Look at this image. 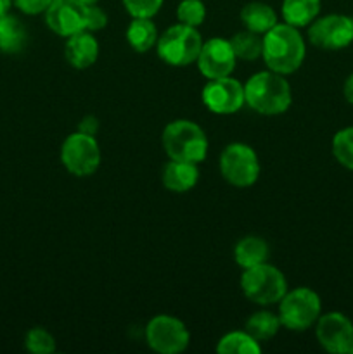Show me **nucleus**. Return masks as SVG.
<instances>
[{
    "label": "nucleus",
    "mask_w": 353,
    "mask_h": 354,
    "mask_svg": "<svg viewBox=\"0 0 353 354\" xmlns=\"http://www.w3.org/2000/svg\"><path fill=\"white\" fill-rule=\"evenodd\" d=\"M246 104L265 116H275L289 109L293 102L291 85L284 75L275 71H260L244 85Z\"/></svg>",
    "instance_id": "2"
},
{
    "label": "nucleus",
    "mask_w": 353,
    "mask_h": 354,
    "mask_svg": "<svg viewBox=\"0 0 353 354\" xmlns=\"http://www.w3.org/2000/svg\"><path fill=\"white\" fill-rule=\"evenodd\" d=\"M163 149L170 159L199 165L208 156V137L203 128L189 120L172 121L161 135Z\"/></svg>",
    "instance_id": "3"
},
{
    "label": "nucleus",
    "mask_w": 353,
    "mask_h": 354,
    "mask_svg": "<svg viewBox=\"0 0 353 354\" xmlns=\"http://www.w3.org/2000/svg\"><path fill=\"white\" fill-rule=\"evenodd\" d=\"M332 156L339 165L353 171V127L343 128L332 137Z\"/></svg>",
    "instance_id": "25"
},
{
    "label": "nucleus",
    "mask_w": 353,
    "mask_h": 354,
    "mask_svg": "<svg viewBox=\"0 0 353 354\" xmlns=\"http://www.w3.org/2000/svg\"><path fill=\"white\" fill-rule=\"evenodd\" d=\"M107 24V14L99 6L87 7V31H99Z\"/></svg>",
    "instance_id": "29"
},
{
    "label": "nucleus",
    "mask_w": 353,
    "mask_h": 354,
    "mask_svg": "<svg viewBox=\"0 0 353 354\" xmlns=\"http://www.w3.org/2000/svg\"><path fill=\"white\" fill-rule=\"evenodd\" d=\"M87 7L80 0H52L44 12L45 23L55 35L68 38L87 30Z\"/></svg>",
    "instance_id": "14"
},
{
    "label": "nucleus",
    "mask_w": 353,
    "mask_h": 354,
    "mask_svg": "<svg viewBox=\"0 0 353 354\" xmlns=\"http://www.w3.org/2000/svg\"><path fill=\"white\" fill-rule=\"evenodd\" d=\"M24 348L33 354H51L55 351V339L45 328L33 327L26 332Z\"/></svg>",
    "instance_id": "26"
},
{
    "label": "nucleus",
    "mask_w": 353,
    "mask_h": 354,
    "mask_svg": "<svg viewBox=\"0 0 353 354\" xmlns=\"http://www.w3.org/2000/svg\"><path fill=\"white\" fill-rule=\"evenodd\" d=\"M97 130H99V120L96 116H85L78 124V131L87 135H93L96 137Z\"/></svg>",
    "instance_id": "31"
},
{
    "label": "nucleus",
    "mask_w": 353,
    "mask_h": 354,
    "mask_svg": "<svg viewBox=\"0 0 353 354\" xmlns=\"http://www.w3.org/2000/svg\"><path fill=\"white\" fill-rule=\"evenodd\" d=\"M307 55V45L300 33V28L277 23L272 30L263 35L262 57L270 71L279 75H291L301 68Z\"/></svg>",
    "instance_id": "1"
},
{
    "label": "nucleus",
    "mask_w": 353,
    "mask_h": 354,
    "mask_svg": "<svg viewBox=\"0 0 353 354\" xmlns=\"http://www.w3.org/2000/svg\"><path fill=\"white\" fill-rule=\"evenodd\" d=\"M10 6H12V0H0V16L9 12Z\"/></svg>",
    "instance_id": "33"
},
{
    "label": "nucleus",
    "mask_w": 353,
    "mask_h": 354,
    "mask_svg": "<svg viewBox=\"0 0 353 354\" xmlns=\"http://www.w3.org/2000/svg\"><path fill=\"white\" fill-rule=\"evenodd\" d=\"M343 95H345L346 102H350L353 106V73L346 78L345 85H343Z\"/></svg>",
    "instance_id": "32"
},
{
    "label": "nucleus",
    "mask_w": 353,
    "mask_h": 354,
    "mask_svg": "<svg viewBox=\"0 0 353 354\" xmlns=\"http://www.w3.org/2000/svg\"><path fill=\"white\" fill-rule=\"evenodd\" d=\"M282 327L279 315H273L272 311H256L246 322V332L256 341H269L279 332Z\"/></svg>",
    "instance_id": "22"
},
{
    "label": "nucleus",
    "mask_w": 353,
    "mask_h": 354,
    "mask_svg": "<svg viewBox=\"0 0 353 354\" xmlns=\"http://www.w3.org/2000/svg\"><path fill=\"white\" fill-rule=\"evenodd\" d=\"M241 290L251 303L269 306L282 299L287 292V280L279 268L262 263L244 270L241 275Z\"/></svg>",
    "instance_id": "5"
},
{
    "label": "nucleus",
    "mask_w": 353,
    "mask_h": 354,
    "mask_svg": "<svg viewBox=\"0 0 353 354\" xmlns=\"http://www.w3.org/2000/svg\"><path fill=\"white\" fill-rule=\"evenodd\" d=\"M220 173L230 185L246 189L260 176V161L255 149L242 142L228 144L220 156Z\"/></svg>",
    "instance_id": "7"
},
{
    "label": "nucleus",
    "mask_w": 353,
    "mask_h": 354,
    "mask_svg": "<svg viewBox=\"0 0 353 354\" xmlns=\"http://www.w3.org/2000/svg\"><path fill=\"white\" fill-rule=\"evenodd\" d=\"M158 30L149 17H134L127 28V41L135 52L144 54L158 44Z\"/></svg>",
    "instance_id": "21"
},
{
    "label": "nucleus",
    "mask_w": 353,
    "mask_h": 354,
    "mask_svg": "<svg viewBox=\"0 0 353 354\" xmlns=\"http://www.w3.org/2000/svg\"><path fill=\"white\" fill-rule=\"evenodd\" d=\"M12 3L21 12L28 14V16H37V14H44L48 9L52 0H12Z\"/></svg>",
    "instance_id": "30"
},
{
    "label": "nucleus",
    "mask_w": 353,
    "mask_h": 354,
    "mask_svg": "<svg viewBox=\"0 0 353 354\" xmlns=\"http://www.w3.org/2000/svg\"><path fill=\"white\" fill-rule=\"evenodd\" d=\"M230 44L237 59H242V61H255V59L262 57L263 35H258L249 30L239 31V33H235L232 37Z\"/></svg>",
    "instance_id": "24"
},
{
    "label": "nucleus",
    "mask_w": 353,
    "mask_h": 354,
    "mask_svg": "<svg viewBox=\"0 0 353 354\" xmlns=\"http://www.w3.org/2000/svg\"><path fill=\"white\" fill-rule=\"evenodd\" d=\"M80 2L85 3V6H96V3L99 2V0H80Z\"/></svg>",
    "instance_id": "34"
},
{
    "label": "nucleus",
    "mask_w": 353,
    "mask_h": 354,
    "mask_svg": "<svg viewBox=\"0 0 353 354\" xmlns=\"http://www.w3.org/2000/svg\"><path fill=\"white\" fill-rule=\"evenodd\" d=\"M322 313L320 297L308 287H298L284 294L279 301V318L282 327L294 332L308 330L317 324Z\"/></svg>",
    "instance_id": "6"
},
{
    "label": "nucleus",
    "mask_w": 353,
    "mask_h": 354,
    "mask_svg": "<svg viewBox=\"0 0 353 354\" xmlns=\"http://www.w3.org/2000/svg\"><path fill=\"white\" fill-rule=\"evenodd\" d=\"M201 47H203V38L197 28L182 23L170 26L156 44L159 59L175 68H183L190 62H196Z\"/></svg>",
    "instance_id": "4"
},
{
    "label": "nucleus",
    "mask_w": 353,
    "mask_h": 354,
    "mask_svg": "<svg viewBox=\"0 0 353 354\" xmlns=\"http://www.w3.org/2000/svg\"><path fill=\"white\" fill-rule=\"evenodd\" d=\"M241 23L246 30L265 35L277 24V14L269 3L249 2L241 9Z\"/></svg>",
    "instance_id": "19"
},
{
    "label": "nucleus",
    "mask_w": 353,
    "mask_h": 354,
    "mask_svg": "<svg viewBox=\"0 0 353 354\" xmlns=\"http://www.w3.org/2000/svg\"><path fill=\"white\" fill-rule=\"evenodd\" d=\"M234 259L244 270L266 263V259H269V244L265 242V239L248 235V237L241 239L235 244Z\"/></svg>",
    "instance_id": "20"
},
{
    "label": "nucleus",
    "mask_w": 353,
    "mask_h": 354,
    "mask_svg": "<svg viewBox=\"0 0 353 354\" xmlns=\"http://www.w3.org/2000/svg\"><path fill=\"white\" fill-rule=\"evenodd\" d=\"M163 185L170 190V192L183 194L192 190L197 185L199 180V169H197L196 162L187 161H175L170 159L163 168Z\"/></svg>",
    "instance_id": "16"
},
{
    "label": "nucleus",
    "mask_w": 353,
    "mask_h": 354,
    "mask_svg": "<svg viewBox=\"0 0 353 354\" xmlns=\"http://www.w3.org/2000/svg\"><path fill=\"white\" fill-rule=\"evenodd\" d=\"M61 162L75 176L93 175L100 165V149L96 137L82 131L69 135L62 142Z\"/></svg>",
    "instance_id": "8"
},
{
    "label": "nucleus",
    "mask_w": 353,
    "mask_h": 354,
    "mask_svg": "<svg viewBox=\"0 0 353 354\" xmlns=\"http://www.w3.org/2000/svg\"><path fill=\"white\" fill-rule=\"evenodd\" d=\"M28 33L19 19L12 14L0 16V52L2 54H19L26 47Z\"/></svg>",
    "instance_id": "17"
},
{
    "label": "nucleus",
    "mask_w": 353,
    "mask_h": 354,
    "mask_svg": "<svg viewBox=\"0 0 353 354\" xmlns=\"http://www.w3.org/2000/svg\"><path fill=\"white\" fill-rule=\"evenodd\" d=\"M201 97L204 106L215 114H234L246 104L244 85L230 76L208 80Z\"/></svg>",
    "instance_id": "12"
},
{
    "label": "nucleus",
    "mask_w": 353,
    "mask_h": 354,
    "mask_svg": "<svg viewBox=\"0 0 353 354\" xmlns=\"http://www.w3.org/2000/svg\"><path fill=\"white\" fill-rule=\"evenodd\" d=\"M315 335L327 353L348 354L353 348L352 320L338 311L318 317L317 324H315Z\"/></svg>",
    "instance_id": "11"
},
{
    "label": "nucleus",
    "mask_w": 353,
    "mask_h": 354,
    "mask_svg": "<svg viewBox=\"0 0 353 354\" xmlns=\"http://www.w3.org/2000/svg\"><path fill=\"white\" fill-rule=\"evenodd\" d=\"M145 341L156 353L179 354L185 351L190 334L182 320L170 315H158L145 327Z\"/></svg>",
    "instance_id": "9"
},
{
    "label": "nucleus",
    "mask_w": 353,
    "mask_h": 354,
    "mask_svg": "<svg viewBox=\"0 0 353 354\" xmlns=\"http://www.w3.org/2000/svg\"><path fill=\"white\" fill-rule=\"evenodd\" d=\"M234 48H232L230 40L225 38H210L203 41L199 55H197V68L199 73L208 80H217L230 76L235 69Z\"/></svg>",
    "instance_id": "13"
},
{
    "label": "nucleus",
    "mask_w": 353,
    "mask_h": 354,
    "mask_svg": "<svg viewBox=\"0 0 353 354\" xmlns=\"http://www.w3.org/2000/svg\"><path fill=\"white\" fill-rule=\"evenodd\" d=\"M308 40L320 50H341L353 41V17L329 14L308 28Z\"/></svg>",
    "instance_id": "10"
},
{
    "label": "nucleus",
    "mask_w": 353,
    "mask_h": 354,
    "mask_svg": "<svg viewBox=\"0 0 353 354\" xmlns=\"http://www.w3.org/2000/svg\"><path fill=\"white\" fill-rule=\"evenodd\" d=\"M132 17H152L159 12L165 0H121Z\"/></svg>",
    "instance_id": "28"
},
{
    "label": "nucleus",
    "mask_w": 353,
    "mask_h": 354,
    "mask_svg": "<svg viewBox=\"0 0 353 354\" xmlns=\"http://www.w3.org/2000/svg\"><path fill=\"white\" fill-rule=\"evenodd\" d=\"M64 57L75 69H87L96 64L99 57V41L92 31H80L68 37L64 45Z\"/></svg>",
    "instance_id": "15"
},
{
    "label": "nucleus",
    "mask_w": 353,
    "mask_h": 354,
    "mask_svg": "<svg viewBox=\"0 0 353 354\" xmlns=\"http://www.w3.org/2000/svg\"><path fill=\"white\" fill-rule=\"evenodd\" d=\"M217 353L220 354H260L262 346L246 330L228 332L218 341Z\"/></svg>",
    "instance_id": "23"
},
{
    "label": "nucleus",
    "mask_w": 353,
    "mask_h": 354,
    "mask_svg": "<svg viewBox=\"0 0 353 354\" xmlns=\"http://www.w3.org/2000/svg\"><path fill=\"white\" fill-rule=\"evenodd\" d=\"M176 19L187 26H201L206 19V6L203 0H182L176 7Z\"/></svg>",
    "instance_id": "27"
},
{
    "label": "nucleus",
    "mask_w": 353,
    "mask_h": 354,
    "mask_svg": "<svg viewBox=\"0 0 353 354\" xmlns=\"http://www.w3.org/2000/svg\"><path fill=\"white\" fill-rule=\"evenodd\" d=\"M320 7V0H282L280 12H282L284 23L294 28H305L310 26L317 19Z\"/></svg>",
    "instance_id": "18"
}]
</instances>
